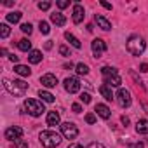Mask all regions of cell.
<instances>
[{"instance_id": "31", "label": "cell", "mask_w": 148, "mask_h": 148, "mask_svg": "<svg viewBox=\"0 0 148 148\" xmlns=\"http://www.w3.org/2000/svg\"><path fill=\"white\" fill-rule=\"evenodd\" d=\"M80 101L86 103V105L91 103V94H89V92H82V94H80Z\"/></svg>"}, {"instance_id": "12", "label": "cell", "mask_w": 148, "mask_h": 148, "mask_svg": "<svg viewBox=\"0 0 148 148\" xmlns=\"http://www.w3.org/2000/svg\"><path fill=\"white\" fill-rule=\"evenodd\" d=\"M120 84H122V79H120L119 73L105 77V86H108V87H119V89H120Z\"/></svg>"}, {"instance_id": "11", "label": "cell", "mask_w": 148, "mask_h": 148, "mask_svg": "<svg viewBox=\"0 0 148 148\" xmlns=\"http://www.w3.org/2000/svg\"><path fill=\"white\" fill-rule=\"evenodd\" d=\"M40 84L44 87H47V89H52V87L58 86V79H56V75H52V73H45V75L40 77Z\"/></svg>"}, {"instance_id": "36", "label": "cell", "mask_w": 148, "mask_h": 148, "mask_svg": "<svg viewBox=\"0 0 148 148\" xmlns=\"http://www.w3.org/2000/svg\"><path fill=\"white\" fill-rule=\"evenodd\" d=\"M71 110L75 112V113H80V112H82V106H80L79 103H73V105H71Z\"/></svg>"}, {"instance_id": "41", "label": "cell", "mask_w": 148, "mask_h": 148, "mask_svg": "<svg viewBox=\"0 0 148 148\" xmlns=\"http://www.w3.org/2000/svg\"><path fill=\"white\" fill-rule=\"evenodd\" d=\"M68 148H84V146H82V145H79V143H71Z\"/></svg>"}, {"instance_id": "42", "label": "cell", "mask_w": 148, "mask_h": 148, "mask_svg": "<svg viewBox=\"0 0 148 148\" xmlns=\"http://www.w3.org/2000/svg\"><path fill=\"white\" fill-rule=\"evenodd\" d=\"M101 5H103L105 9H112V4H108V2H101Z\"/></svg>"}, {"instance_id": "33", "label": "cell", "mask_w": 148, "mask_h": 148, "mask_svg": "<svg viewBox=\"0 0 148 148\" xmlns=\"http://www.w3.org/2000/svg\"><path fill=\"white\" fill-rule=\"evenodd\" d=\"M86 122H87V124H94V122H96V115H94V113H87V115H86Z\"/></svg>"}, {"instance_id": "37", "label": "cell", "mask_w": 148, "mask_h": 148, "mask_svg": "<svg viewBox=\"0 0 148 148\" xmlns=\"http://www.w3.org/2000/svg\"><path fill=\"white\" fill-rule=\"evenodd\" d=\"M87 148H106L105 145H101V143H91Z\"/></svg>"}, {"instance_id": "26", "label": "cell", "mask_w": 148, "mask_h": 148, "mask_svg": "<svg viewBox=\"0 0 148 148\" xmlns=\"http://www.w3.org/2000/svg\"><path fill=\"white\" fill-rule=\"evenodd\" d=\"M101 73H103V77L115 75V73H117V68H113V66H103V68H101Z\"/></svg>"}, {"instance_id": "14", "label": "cell", "mask_w": 148, "mask_h": 148, "mask_svg": "<svg viewBox=\"0 0 148 148\" xmlns=\"http://www.w3.org/2000/svg\"><path fill=\"white\" fill-rule=\"evenodd\" d=\"M94 112H96L101 119H105V120H108V119H110V115H112L110 108H108L106 105H103V103H98V105H96V108H94Z\"/></svg>"}, {"instance_id": "19", "label": "cell", "mask_w": 148, "mask_h": 148, "mask_svg": "<svg viewBox=\"0 0 148 148\" xmlns=\"http://www.w3.org/2000/svg\"><path fill=\"white\" fill-rule=\"evenodd\" d=\"M64 38H66V40H68V42H70L73 47H75V49H80V47H82L80 40H79L75 35H73V33H70V32H66V33H64Z\"/></svg>"}, {"instance_id": "8", "label": "cell", "mask_w": 148, "mask_h": 148, "mask_svg": "<svg viewBox=\"0 0 148 148\" xmlns=\"http://www.w3.org/2000/svg\"><path fill=\"white\" fill-rule=\"evenodd\" d=\"M64 89H66V92H70V94L79 92V91H80V80H79L77 77H68V79H64Z\"/></svg>"}, {"instance_id": "40", "label": "cell", "mask_w": 148, "mask_h": 148, "mask_svg": "<svg viewBox=\"0 0 148 148\" xmlns=\"http://www.w3.org/2000/svg\"><path fill=\"white\" fill-rule=\"evenodd\" d=\"M9 59H11L12 63H18V59H19V58H18V56H14V54H9Z\"/></svg>"}, {"instance_id": "13", "label": "cell", "mask_w": 148, "mask_h": 148, "mask_svg": "<svg viewBox=\"0 0 148 148\" xmlns=\"http://www.w3.org/2000/svg\"><path fill=\"white\" fill-rule=\"evenodd\" d=\"M94 21L98 23V26L101 28V30H105V32H108V30H112V23L103 16V14H96L94 16Z\"/></svg>"}, {"instance_id": "16", "label": "cell", "mask_w": 148, "mask_h": 148, "mask_svg": "<svg viewBox=\"0 0 148 148\" xmlns=\"http://www.w3.org/2000/svg\"><path fill=\"white\" fill-rule=\"evenodd\" d=\"M51 21H52L56 26H64V25H66V18H64L61 12H54V14H51Z\"/></svg>"}, {"instance_id": "35", "label": "cell", "mask_w": 148, "mask_h": 148, "mask_svg": "<svg viewBox=\"0 0 148 148\" xmlns=\"http://www.w3.org/2000/svg\"><path fill=\"white\" fill-rule=\"evenodd\" d=\"M68 5H70L68 0H59V2H58V7H59V9H64V7H68Z\"/></svg>"}, {"instance_id": "3", "label": "cell", "mask_w": 148, "mask_h": 148, "mask_svg": "<svg viewBox=\"0 0 148 148\" xmlns=\"http://www.w3.org/2000/svg\"><path fill=\"white\" fill-rule=\"evenodd\" d=\"M4 87L11 94H14V96H23L26 92V89H28V84L25 80H14V82H11V80L4 79Z\"/></svg>"}, {"instance_id": "43", "label": "cell", "mask_w": 148, "mask_h": 148, "mask_svg": "<svg viewBox=\"0 0 148 148\" xmlns=\"http://www.w3.org/2000/svg\"><path fill=\"white\" fill-rule=\"evenodd\" d=\"M122 124H124V125H129V119H127V117H122Z\"/></svg>"}, {"instance_id": "9", "label": "cell", "mask_w": 148, "mask_h": 148, "mask_svg": "<svg viewBox=\"0 0 148 148\" xmlns=\"http://www.w3.org/2000/svg\"><path fill=\"white\" fill-rule=\"evenodd\" d=\"M4 136H5V139L18 141V139H21V136H23V129H21V127H18V125H12V127L5 129Z\"/></svg>"}, {"instance_id": "20", "label": "cell", "mask_w": 148, "mask_h": 148, "mask_svg": "<svg viewBox=\"0 0 148 148\" xmlns=\"http://www.w3.org/2000/svg\"><path fill=\"white\" fill-rule=\"evenodd\" d=\"M14 71L18 73V75H21V77H30V73H32V70L26 64H16L14 66Z\"/></svg>"}, {"instance_id": "7", "label": "cell", "mask_w": 148, "mask_h": 148, "mask_svg": "<svg viewBox=\"0 0 148 148\" xmlns=\"http://www.w3.org/2000/svg\"><path fill=\"white\" fill-rule=\"evenodd\" d=\"M91 49H92V54L94 58H101L105 52H106V42L103 38H94L91 42Z\"/></svg>"}, {"instance_id": "27", "label": "cell", "mask_w": 148, "mask_h": 148, "mask_svg": "<svg viewBox=\"0 0 148 148\" xmlns=\"http://www.w3.org/2000/svg\"><path fill=\"white\" fill-rule=\"evenodd\" d=\"M75 68H77V73H79V75H87V73H89V66L84 64V63H79Z\"/></svg>"}, {"instance_id": "44", "label": "cell", "mask_w": 148, "mask_h": 148, "mask_svg": "<svg viewBox=\"0 0 148 148\" xmlns=\"http://www.w3.org/2000/svg\"><path fill=\"white\" fill-rule=\"evenodd\" d=\"M0 54H2V56H7V49H0Z\"/></svg>"}, {"instance_id": "6", "label": "cell", "mask_w": 148, "mask_h": 148, "mask_svg": "<svg viewBox=\"0 0 148 148\" xmlns=\"http://www.w3.org/2000/svg\"><path fill=\"white\" fill-rule=\"evenodd\" d=\"M115 99H117V103H119V106H122V108H127V106H131V92L127 91V89H124V87H120L119 91H117V94H115Z\"/></svg>"}, {"instance_id": "28", "label": "cell", "mask_w": 148, "mask_h": 148, "mask_svg": "<svg viewBox=\"0 0 148 148\" xmlns=\"http://www.w3.org/2000/svg\"><path fill=\"white\" fill-rule=\"evenodd\" d=\"M38 28H40V32H42L44 35H47V33L51 32V28H49V23H47V21H40V23H38Z\"/></svg>"}, {"instance_id": "38", "label": "cell", "mask_w": 148, "mask_h": 148, "mask_svg": "<svg viewBox=\"0 0 148 148\" xmlns=\"http://www.w3.org/2000/svg\"><path fill=\"white\" fill-rule=\"evenodd\" d=\"M139 71H143V73H146V71H148V63H143V64L139 66Z\"/></svg>"}, {"instance_id": "5", "label": "cell", "mask_w": 148, "mask_h": 148, "mask_svg": "<svg viewBox=\"0 0 148 148\" xmlns=\"http://www.w3.org/2000/svg\"><path fill=\"white\" fill-rule=\"evenodd\" d=\"M61 134L66 138V139H75L79 136V129L73 122H63L61 124Z\"/></svg>"}, {"instance_id": "2", "label": "cell", "mask_w": 148, "mask_h": 148, "mask_svg": "<svg viewBox=\"0 0 148 148\" xmlns=\"http://www.w3.org/2000/svg\"><path fill=\"white\" fill-rule=\"evenodd\" d=\"M125 47H127V51L132 56H141L145 52V49H146V42L139 35H131L129 40H127V44H125Z\"/></svg>"}, {"instance_id": "22", "label": "cell", "mask_w": 148, "mask_h": 148, "mask_svg": "<svg viewBox=\"0 0 148 148\" xmlns=\"http://www.w3.org/2000/svg\"><path fill=\"white\" fill-rule=\"evenodd\" d=\"M18 49L19 51H25V52H32L33 49H32V42L28 40V38H21L19 42H18Z\"/></svg>"}, {"instance_id": "34", "label": "cell", "mask_w": 148, "mask_h": 148, "mask_svg": "<svg viewBox=\"0 0 148 148\" xmlns=\"http://www.w3.org/2000/svg\"><path fill=\"white\" fill-rule=\"evenodd\" d=\"M51 7V2H38V9L40 11H47Z\"/></svg>"}, {"instance_id": "1", "label": "cell", "mask_w": 148, "mask_h": 148, "mask_svg": "<svg viewBox=\"0 0 148 148\" xmlns=\"http://www.w3.org/2000/svg\"><path fill=\"white\" fill-rule=\"evenodd\" d=\"M38 139H40V145H42L44 148H56V146L63 141V139H61V134H58L56 131H51V129L42 131L40 136H38Z\"/></svg>"}, {"instance_id": "32", "label": "cell", "mask_w": 148, "mask_h": 148, "mask_svg": "<svg viewBox=\"0 0 148 148\" xmlns=\"http://www.w3.org/2000/svg\"><path fill=\"white\" fill-rule=\"evenodd\" d=\"M59 54L61 56H70V49L66 45H59Z\"/></svg>"}, {"instance_id": "30", "label": "cell", "mask_w": 148, "mask_h": 148, "mask_svg": "<svg viewBox=\"0 0 148 148\" xmlns=\"http://www.w3.org/2000/svg\"><path fill=\"white\" fill-rule=\"evenodd\" d=\"M32 30H33V26H32L30 23H23V25H21V32H23V33H28V35H30Z\"/></svg>"}, {"instance_id": "24", "label": "cell", "mask_w": 148, "mask_h": 148, "mask_svg": "<svg viewBox=\"0 0 148 148\" xmlns=\"http://www.w3.org/2000/svg\"><path fill=\"white\" fill-rule=\"evenodd\" d=\"M21 16H23V14H21L19 11H16V12H9V14H7V21H9V23H19Z\"/></svg>"}, {"instance_id": "17", "label": "cell", "mask_w": 148, "mask_h": 148, "mask_svg": "<svg viewBox=\"0 0 148 148\" xmlns=\"http://www.w3.org/2000/svg\"><path fill=\"white\" fill-rule=\"evenodd\" d=\"M136 132L138 134H148V120L146 119H141L136 122Z\"/></svg>"}, {"instance_id": "39", "label": "cell", "mask_w": 148, "mask_h": 148, "mask_svg": "<svg viewBox=\"0 0 148 148\" xmlns=\"http://www.w3.org/2000/svg\"><path fill=\"white\" fill-rule=\"evenodd\" d=\"M129 148H145V145H143V143H132Z\"/></svg>"}, {"instance_id": "25", "label": "cell", "mask_w": 148, "mask_h": 148, "mask_svg": "<svg viewBox=\"0 0 148 148\" xmlns=\"http://www.w3.org/2000/svg\"><path fill=\"white\" fill-rule=\"evenodd\" d=\"M9 33H11V28L5 23H2V25H0V38H7Z\"/></svg>"}, {"instance_id": "18", "label": "cell", "mask_w": 148, "mask_h": 148, "mask_svg": "<svg viewBox=\"0 0 148 148\" xmlns=\"http://www.w3.org/2000/svg\"><path fill=\"white\" fill-rule=\"evenodd\" d=\"M28 61L33 63V64H38V63L42 61V52L37 51V49H33L32 52H28Z\"/></svg>"}, {"instance_id": "21", "label": "cell", "mask_w": 148, "mask_h": 148, "mask_svg": "<svg viewBox=\"0 0 148 148\" xmlns=\"http://www.w3.org/2000/svg\"><path fill=\"white\" fill-rule=\"evenodd\" d=\"M99 92H101V96H103L106 101H112V99L115 98V96H113V92H112V87H108V86H105V84L99 87Z\"/></svg>"}, {"instance_id": "29", "label": "cell", "mask_w": 148, "mask_h": 148, "mask_svg": "<svg viewBox=\"0 0 148 148\" xmlns=\"http://www.w3.org/2000/svg\"><path fill=\"white\" fill-rule=\"evenodd\" d=\"M12 148H28V141H25V139H18V141L12 143Z\"/></svg>"}, {"instance_id": "15", "label": "cell", "mask_w": 148, "mask_h": 148, "mask_svg": "<svg viewBox=\"0 0 148 148\" xmlns=\"http://www.w3.org/2000/svg\"><path fill=\"white\" fill-rule=\"evenodd\" d=\"M59 122H61V117H59L58 112H49L47 113V125L56 127V125H59Z\"/></svg>"}, {"instance_id": "10", "label": "cell", "mask_w": 148, "mask_h": 148, "mask_svg": "<svg viewBox=\"0 0 148 148\" xmlns=\"http://www.w3.org/2000/svg\"><path fill=\"white\" fill-rule=\"evenodd\" d=\"M84 18H86L84 7H82L80 4H75V5H73V12H71V19H73V23L79 25V23H82V21H84Z\"/></svg>"}, {"instance_id": "23", "label": "cell", "mask_w": 148, "mask_h": 148, "mask_svg": "<svg viewBox=\"0 0 148 148\" xmlns=\"http://www.w3.org/2000/svg\"><path fill=\"white\" fill-rule=\"evenodd\" d=\"M38 96H40V98H42V101H45V103H52V101H54V96H52L49 91L40 89V91H38Z\"/></svg>"}, {"instance_id": "4", "label": "cell", "mask_w": 148, "mask_h": 148, "mask_svg": "<svg viewBox=\"0 0 148 148\" xmlns=\"http://www.w3.org/2000/svg\"><path fill=\"white\" fill-rule=\"evenodd\" d=\"M25 108H26V112H28L32 117H40V115L45 112L44 103H42V101H38V99H33V98L25 99Z\"/></svg>"}]
</instances>
